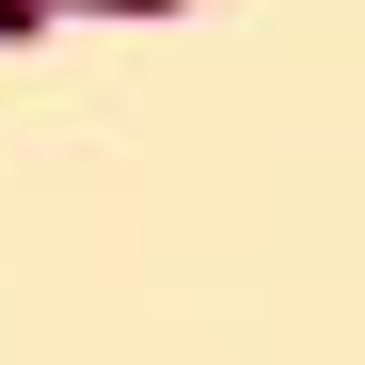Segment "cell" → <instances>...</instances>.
I'll return each instance as SVG.
<instances>
[{"mask_svg": "<svg viewBox=\"0 0 365 365\" xmlns=\"http://www.w3.org/2000/svg\"><path fill=\"white\" fill-rule=\"evenodd\" d=\"M32 32H48V0H0V48H32Z\"/></svg>", "mask_w": 365, "mask_h": 365, "instance_id": "2", "label": "cell"}, {"mask_svg": "<svg viewBox=\"0 0 365 365\" xmlns=\"http://www.w3.org/2000/svg\"><path fill=\"white\" fill-rule=\"evenodd\" d=\"M48 16H191V0H48Z\"/></svg>", "mask_w": 365, "mask_h": 365, "instance_id": "1", "label": "cell"}]
</instances>
